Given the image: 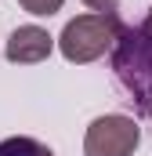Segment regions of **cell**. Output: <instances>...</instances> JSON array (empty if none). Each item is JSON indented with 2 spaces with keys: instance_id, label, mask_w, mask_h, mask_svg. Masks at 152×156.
<instances>
[{
  "instance_id": "6da1fadb",
  "label": "cell",
  "mask_w": 152,
  "mask_h": 156,
  "mask_svg": "<svg viewBox=\"0 0 152 156\" xmlns=\"http://www.w3.org/2000/svg\"><path fill=\"white\" fill-rule=\"evenodd\" d=\"M109 69L138 116H152V37L141 26H119L109 47Z\"/></svg>"
},
{
  "instance_id": "52a82bcc",
  "label": "cell",
  "mask_w": 152,
  "mask_h": 156,
  "mask_svg": "<svg viewBox=\"0 0 152 156\" xmlns=\"http://www.w3.org/2000/svg\"><path fill=\"white\" fill-rule=\"evenodd\" d=\"M91 11H98V15H116V4L119 0H83Z\"/></svg>"
},
{
  "instance_id": "5b68a950",
  "label": "cell",
  "mask_w": 152,
  "mask_h": 156,
  "mask_svg": "<svg viewBox=\"0 0 152 156\" xmlns=\"http://www.w3.org/2000/svg\"><path fill=\"white\" fill-rule=\"evenodd\" d=\"M0 156H54L43 142L29 138V134H15V138H4L0 142Z\"/></svg>"
},
{
  "instance_id": "8992f818",
  "label": "cell",
  "mask_w": 152,
  "mask_h": 156,
  "mask_svg": "<svg viewBox=\"0 0 152 156\" xmlns=\"http://www.w3.org/2000/svg\"><path fill=\"white\" fill-rule=\"evenodd\" d=\"M18 4H22V11H29V15L51 18V15H58V11H62V4H65V0H18Z\"/></svg>"
},
{
  "instance_id": "ba28073f",
  "label": "cell",
  "mask_w": 152,
  "mask_h": 156,
  "mask_svg": "<svg viewBox=\"0 0 152 156\" xmlns=\"http://www.w3.org/2000/svg\"><path fill=\"white\" fill-rule=\"evenodd\" d=\"M141 29H145V33H149V37H152V11H149V15H145V22H141Z\"/></svg>"
},
{
  "instance_id": "3957f363",
  "label": "cell",
  "mask_w": 152,
  "mask_h": 156,
  "mask_svg": "<svg viewBox=\"0 0 152 156\" xmlns=\"http://www.w3.org/2000/svg\"><path fill=\"white\" fill-rule=\"evenodd\" d=\"M138 142H141V127L123 113H109L87 127L83 156H134Z\"/></svg>"
},
{
  "instance_id": "7a4b0ae2",
  "label": "cell",
  "mask_w": 152,
  "mask_h": 156,
  "mask_svg": "<svg viewBox=\"0 0 152 156\" xmlns=\"http://www.w3.org/2000/svg\"><path fill=\"white\" fill-rule=\"evenodd\" d=\"M119 15H76L73 22H65L62 37H58V47L65 55V62H76V66H87L94 58H102L109 47H112L116 33H119Z\"/></svg>"
},
{
  "instance_id": "277c9868",
  "label": "cell",
  "mask_w": 152,
  "mask_h": 156,
  "mask_svg": "<svg viewBox=\"0 0 152 156\" xmlns=\"http://www.w3.org/2000/svg\"><path fill=\"white\" fill-rule=\"evenodd\" d=\"M54 51V37L40 26H18L11 37H7V62H18V66H33L43 62L47 55Z\"/></svg>"
}]
</instances>
